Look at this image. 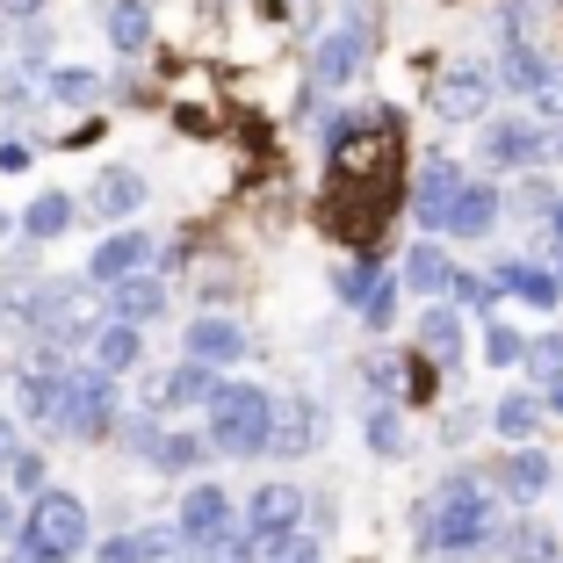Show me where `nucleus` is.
I'll return each mask as SVG.
<instances>
[{
    "label": "nucleus",
    "instance_id": "9d476101",
    "mask_svg": "<svg viewBox=\"0 0 563 563\" xmlns=\"http://www.w3.org/2000/svg\"><path fill=\"white\" fill-rule=\"evenodd\" d=\"M152 267V239L137 232V224H123V232H109L95 246V261H87V282H101V289H117V282H131V275H145Z\"/></svg>",
    "mask_w": 563,
    "mask_h": 563
},
{
    "label": "nucleus",
    "instance_id": "a211bd4d",
    "mask_svg": "<svg viewBox=\"0 0 563 563\" xmlns=\"http://www.w3.org/2000/svg\"><path fill=\"white\" fill-rule=\"evenodd\" d=\"M166 311V282L152 275H131V282H117V289H109V318H131V325H152V318Z\"/></svg>",
    "mask_w": 563,
    "mask_h": 563
},
{
    "label": "nucleus",
    "instance_id": "ddd939ff",
    "mask_svg": "<svg viewBox=\"0 0 563 563\" xmlns=\"http://www.w3.org/2000/svg\"><path fill=\"white\" fill-rule=\"evenodd\" d=\"M87 210H95L101 224H131V217L145 210V174H131V166H101V181L87 188Z\"/></svg>",
    "mask_w": 563,
    "mask_h": 563
},
{
    "label": "nucleus",
    "instance_id": "1a4fd4ad",
    "mask_svg": "<svg viewBox=\"0 0 563 563\" xmlns=\"http://www.w3.org/2000/svg\"><path fill=\"white\" fill-rule=\"evenodd\" d=\"M210 398H217V362H196V354H188L181 368H166V376L145 383V405H152V412H166V405L196 412V405H210Z\"/></svg>",
    "mask_w": 563,
    "mask_h": 563
},
{
    "label": "nucleus",
    "instance_id": "5701e85b",
    "mask_svg": "<svg viewBox=\"0 0 563 563\" xmlns=\"http://www.w3.org/2000/svg\"><path fill=\"white\" fill-rule=\"evenodd\" d=\"M95 362L109 368V376H123V368L145 362V332L131 325V318H109V325L95 332Z\"/></svg>",
    "mask_w": 563,
    "mask_h": 563
},
{
    "label": "nucleus",
    "instance_id": "7c9ffc66",
    "mask_svg": "<svg viewBox=\"0 0 563 563\" xmlns=\"http://www.w3.org/2000/svg\"><path fill=\"white\" fill-rule=\"evenodd\" d=\"M542 412L549 405L542 398H498V433H506V441H534V427H542Z\"/></svg>",
    "mask_w": 563,
    "mask_h": 563
},
{
    "label": "nucleus",
    "instance_id": "e433bc0d",
    "mask_svg": "<svg viewBox=\"0 0 563 563\" xmlns=\"http://www.w3.org/2000/svg\"><path fill=\"white\" fill-rule=\"evenodd\" d=\"M390 311H398V282H376V289H368V303H362L368 332H383V325H390Z\"/></svg>",
    "mask_w": 563,
    "mask_h": 563
},
{
    "label": "nucleus",
    "instance_id": "39448f33",
    "mask_svg": "<svg viewBox=\"0 0 563 563\" xmlns=\"http://www.w3.org/2000/svg\"><path fill=\"white\" fill-rule=\"evenodd\" d=\"M117 427V376L109 368H66V412H58V441H101Z\"/></svg>",
    "mask_w": 563,
    "mask_h": 563
},
{
    "label": "nucleus",
    "instance_id": "ea45409f",
    "mask_svg": "<svg viewBox=\"0 0 563 563\" xmlns=\"http://www.w3.org/2000/svg\"><path fill=\"white\" fill-rule=\"evenodd\" d=\"M22 455H30V448H22V427H15L8 412H0V477H8V470H15Z\"/></svg>",
    "mask_w": 563,
    "mask_h": 563
},
{
    "label": "nucleus",
    "instance_id": "f8f14e48",
    "mask_svg": "<svg viewBox=\"0 0 563 563\" xmlns=\"http://www.w3.org/2000/svg\"><path fill=\"white\" fill-rule=\"evenodd\" d=\"M181 534H188V549H210L217 534H232V492H217V484H188Z\"/></svg>",
    "mask_w": 563,
    "mask_h": 563
},
{
    "label": "nucleus",
    "instance_id": "4be33fe9",
    "mask_svg": "<svg viewBox=\"0 0 563 563\" xmlns=\"http://www.w3.org/2000/svg\"><path fill=\"white\" fill-rule=\"evenodd\" d=\"M549 477H556V470H549L542 448H514V455L498 463V484H506V498H520V506H528V498H542Z\"/></svg>",
    "mask_w": 563,
    "mask_h": 563
},
{
    "label": "nucleus",
    "instance_id": "6ab92c4d",
    "mask_svg": "<svg viewBox=\"0 0 563 563\" xmlns=\"http://www.w3.org/2000/svg\"><path fill=\"white\" fill-rule=\"evenodd\" d=\"M275 455H311L318 448V405L311 398H282L275 405Z\"/></svg>",
    "mask_w": 563,
    "mask_h": 563
},
{
    "label": "nucleus",
    "instance_id": "423d86ee",
    "mask_svg": "<svg viewBox=\"0 0 563 563\" xmlns=\"http://www.w3.org/2000/svg\"><path fill=\"white\" fill-rule=\"evenodd\" d=\"M477 152L492 166H542L549 152H563V137H549L542 123H528V117H506V123H492V131H484Z\"/></svg>",
    "mask_w": 563,
    "mask_h": 563
},
{
    "label": "nucleus",
    "instance_id": "b1692460",
    "mask_svg": "<svg viewBox=\"0 0 563 563\" xmlns=\"http://www.w3.org/2000/svg\"><path fill=\"white\" fill-rule=\"evenodd\" d=\"M210 455H217L210 433H159V455H152V470H166V477H196Z\"/></svg>",
    "mask_w": 563,
    "mask_h": 563
},
{
    "label": "nucleus",
    "instance_id": "f03ea898",
    "mask_svg": "<svg viewBox=\"0 0 563 563\" xmlns=\"http://www.w3.org/2000/svg\"><path fill=\"white\" fill-rule=\"evenodd\" d=\"M210 412V441H217V455H267V441H275V398H267L261 383H217V398L202 405Z\"/></svg>",
    "mask_w": 563,
    "mask_h": 563
},
{
    "label": "nucleus",
    "instance_id": "c03bdc74",
    "mask_svg": "<svg viewBox=\"0 0 563 563\" xmlns=\"http://www.w3.org/2000/svg\"><path fill=\"white\" fill-rule=\"evenodd\" d=\"M36 8H44V0H0V15H22V22H30Z\"/></svg>",
    "mask_w": 563,
    "mask_h": 563
},
{
    "label": "nucleus",
    "instance_id": "37998d69",
    "mask_svg": "<svg viewBox=\"0 0 563 563\" xmlns=\"http://www.w3.org/2000/svg\"><path fill=\"white\" fill-rule=\"evenodd\" d=\"M30 159H36V152L22 145V137H8V145H0V174H22V166H30Z\"/></svg>",
    "mask_w": 563,
    "mask_h": 563
},
{
    "label": "nucleus",
    "instance_id": "72a5a7b5",
    "mask_svg": "<svg viewBox=\"0 0 563 563\" xmlns=\"http://www.w3.org/2000/svg\"><path fill=\"white\" fill-rule=\"evenodd\" d=\"M368 448H376V455H405V419L398 412H368Z\"/></svg>",
    "mask_w": 563,
    "mask_h": 563
},
{
    "label": "nucleus",
    "instance_id": "f3484780",
    "mask_svg": "<svg viewBox=\"0 0 563 563\" xmlns=\"http://www.w3.org/2000/svg\"><path fill=\"white\" fill-rule=\"evenodd\" d=\"M556 80V66H549L534 44H520V36H506V58H498V87L506 95H542V87Z\"/></svg>",
    "mask_w": 563,
    "mask_h": 563
},
{
    "label": "nucleus",
    "instance_id": "a19ab883",
    "mask_svg": "<svg viewBox=\"0 0 563 563\" xmlns=\"http://www.w3.org/2000/svg\"><path fill=\"white\" fill-rule=\"evenodd\" d=\"M8 484H15V492H44V463H36V455H22V463L8 470Z\"/></svg>",
    "mask_w": 563,
    "mask_h": 563
},
{
    "label": "nucleus",
    "instance_id": "4c0bfd02",
    "mask_svg": "<svg viewBox=\"0 0 563 563\" xmlns=\"http://www.w3.org/2000/svg\"><path fill=\"white\" fill-rule=\"evenodd\" d=\"M0 101H8V109H36V101H51V95L30 80V73H8V80H0Z\"/></svg>",
    "mask_w": 563,
    "mask_h": 563
},
{
    "label": "nucleus",
    "instance_id": "7ed1b4c3",
    "mask_svg": "<svg viewBox=\"0 0 563 563\" xmlns=\"http://www.w3.org/2000/svg\"><path fill=\"white\" fill-rule=\"evenodd\" d=\"M492 542V498L477 492V477H455L427 514H419V549H484Z\"/></svg>",
    "mask_w": 563,
    "mask_h": 563
},
{
    "label": "nucleus",
    "instance_id": "a18cd8bd",
    "mask_svg": "<svg viewBox=\"0 0 563 563\" xmlns=\"http://www.w3.org/2000/svg\"><path fill=\"white\" fill-rule=\"evenodd\" d=\"M542 405H549V412H563V376H556V383H542Z\"/></svg>",
    "mask_w": 563,
    "mask_h": 563
},
{
    "label": "nucleus",
    "instance_id": "f257e3e1",
    "mask_svg": "<svg viewBox=\"0 0 563 563\" xmlns=\"http://www.w3.org/2000/svg\"><path fill=\"white\" fill-rule=\"evenodd\" d=\"M95 289H101V282H30L15 318L36 332V340H66V347H80V340H95V332H101Z\"/></svg>",
    "mask_w": 563,
    "mask_h": 563
},
{
    "label": "nucleus",
    "instance_id": "79ce46f5",
    "mask_svg": "<svg viewBox=\"0 0 563 563\" xmlns=\"http://www.w3.org/2000/svg\"><path fill=\"white\" fill-rule=\"evenodd\" d=\"M520 210H528V217H549V210H556V196H549L542 181H528V188H520Z\"/></svg>",
    "mask_w": 563,
    "mask_h": 563
},
{
    "label": "nucleus",
    "instance_id": "a878e982",
    "mask_svg": "<svg viewBox=\"0 0 563 563\" xmlns=\"http://www.w3.org/2000/svg\"><path fill=\"white\" fill-rule=\"evenodd\" d=\"M44 95L58 101V109H87V101H101V73L95 66H51Z\"/></svg>",
    "mask_w": 563,
    "mask_h": 563
},
{
    "label": "nucleus",
    "instance_id": "4468645a",
    "mask_svg": "<svg viewBox=\"0 0 563 563\" xmlns=\"http://www.w3.org/2000/svg\"><path fill=\"white\" fill-rule=\"evenodd\" d=\"M15 405H22V412H30L44 433H58V412H66V368H51V362L22 368V376H15Z\"/></svg>",
    "mask_w": 563,
    "mask_h": 563
},
{
    "label": "nucleus",
    "instance_id": "09e8293b",
    "mask_svg": "<svg viewBox=\"0 0 563 563\" xmlns=\"http://www.w3.org/2000/svg\"><path fill=\"white\" fill-rule=\"evenodd\" d=\"M0 239H8V217H0Z\"/></svg>",
    "mask_w": 563,
    "mask_h": 563
},
{
    "label": "nucleus",
    "instance_id": "f704fd0d",
    "mask_svg": "<svg viewBox=\"0 0 563 563\" xmlns=\"http://www.w3.org/2000/svg\"><path fill=\"white\" fill-rule=\"evenodd\" d=\"M253 549H261V534H217L210 549H202V563H253Z\"/></svg>",
    "mask_w": 563,
    "mask_h": 563
},
{
    "label": "nucleus",
    "instance_id": "c9c22d12",
    "mask_svg": "<svg viewBox=\"0 0 563 563\" xmlns=\"http://www.w3.org/2000/svg\"><path fill=\"white\" fill-rule=\"evenodd\" d=\"M484 354H492L498 368H514V362H528V340H520L514 325H492V332H484Z\"/></svg>",
    "mask_w": 563,
    "mask_h": 563
},
{
    "label": "nucleus",
    "instance_id": "58836bf2",
    "mask_svg": "<svg viewBox=\"0 0 563 563\" xmlns=\"http://www.w3.org/2000/svg\"><path fill=\"white\" fill-rule=\"evenodd\" d=\"M123 448H131V455H159V427H152V419H123Z\"/></svg>",
    "mask_w": 563,
    "mask_h": 563
},
{
    "label": "nucleus",
    "instance_id": "6e6552de",
    "mask_svg": "<svg viewBox=\"0 0 563 563\" xmlns=\"http://www.w3.org/2000/svg\"><path fill=\"white\" fill-rule=\"evenodd\" d=\"M492 87H498V73H484V66H448L441 87H433V109H441L448 123H477L484 109H492Z\"/></svg>",
    "mask_w": 563,
    "mask_h": 563
},
{
    "label": "nucleus",
    "instance_id": "8fccbe9b",
    "mask_svg": "<svg viewBox=\"0 0 563 563\" xmlns=\"http://www.w3.org/2000/svg\"><path fill=\"white\" fill-rule=\"evenodd\" d=\"M556 282H563V261H556Z\"/></svg>",
    "mask_w": 563,
    "mask_h": 563
},
{
    "label": "nucleus",
    "instance_id": "dca6fc26",
    "mask_svg": "<svg viewBox=\"0 0 563 563\" xmlns=\"http://www.w3.org/2000/svg\"><path fill=\"white\" fill-rule=\"evenodd\" d=\"M181 347L196 354V362H246V325H232V318H196V325H181Z\"/></svg>",
    "mask_w": 563,
    "mask_h": 563
},
{
    "label": "nucleus",
    "instance_id": "aec40b11",
    "mask_svg": "<svg viewBox=\"0 0 563 563\" xmlns=\"http://www.w3.org/2000/svg\"><path fill=\"white\" fill-rule=\"evenodd\" d=\"M498 275V289H506V297H520V303H534V311H549V303L563 297V282L549 275V267H534V261H498L492 267Z\"/></svg>",
    "mask_w": 563,
    "mask_h": 563
},
{
    "label": "nucleus",
    "instance_id": "473e14b6",
    "mask_svg": "<svg viewBox=\"0 0 563 563\" xmlns=\"http://www.w3.org/2000/svg\"><path fill=\"white\" fill-rule=\"evenodd\" d=\"M528 376L534 383H556L563 376V332H542V340L528 347Z\"/></svg>",
    "mask_w": 563,
    "mask_h": 563
},
{
    "label": "nucleus",
    "instance_id": "bb28decb",
    "mask_svg": "<svg viewBox=\"0 0 563 563\" xmlns=\"http://www.w3.org/2000/svg\"><path fill=\"white\" fill-rule=\"evenodd\" d=\"M73 217H80V210H73V196H58V188H51V196H36L30 210H22V239H30V246H44V239L66 232Z\"/></svg>",
    "mask_w": 563,
    "mask_h": 563
},
{
    "label": "nucleus",
    "instance_id": "9b49d317",
    "mask_svg": "<svg viewBox=\"0 0 563 563\" xmlns=\"http://www.w3.org/2000/svg\"><path fill=\"white\" fill-rule=\"evenodd\" d=\"M455 196H463V166L448 159V152H433V159L419 166L412 217H419V224H441V232H448V210H455Z\"/></svg>",
    "mask_w": 563,
    "mask_h": 563
},
{
    "label": "nucleus",
    "instance_id": "2f4dec72",
    "mask_svg": "<svg viewBox=\"0 0 563 563\" xmlns=\"http://www.w3.org/2000/svg\"><path fill=\"white\" fill-rule=\"evenodd\" d=\"M376 282H383V267H376V261L362 253V261H347L340 275H332V289H340L347 303H368V289H376Z\"/></svg>",
    "mask_w": 563,
    "mask_h": 563
},
{
    "label": "nucleus",
    "instance_id": "412c9836",
    "mask_svg": "<svg viewBox=\"0 0 563 563\" xmlns=\"http://www.w3.org/2000/svg\"><path fill=\"white\" fill-rule=\"evenodd\" d=\"M498 224V188L492 181H463V196H455V210H448V232L455 239H484Z\"/></svg>",
    "mask_w": 563,
    "mask_h": 563
},
{
    "label": "nucleus",
    "instance_id": "49530a36",
    "mask_svg": "<svg viewBox=\"0 0 563 563\" xmlns=\"http://www.w3.org/2000/svg\"><path fill=\"white\" fill-rule=\"evenodd\" d=\"M0 534H22V528H15V506H8V498H0Z\"/></svg>",
    "mask_w": 563,
    "mask_h": 563
},
{
    "label": "nucleus",
    "instance_id": "393cba45",
    "mask_svg": "<svg viewBox=\"0 0 563 563\" xmlns=\"http://www.w3.org/2000/svg\"><path fill=\"white\" fill-rule=\"evenodd\" d=\"M109 44H117L123 58L152 51V8L145 0H109Z\"/></svg>",
    "mask_w": 563,
    "mask_h": 563
},
{
    "label": "nucleus",
    "instance_id": "de8ad7c7",
    "mask_svg": "<svg viewBox=\"0 0 563 563\" xmlns=\"http://www.w3.org/2000/svg\"><path fill=\"white\" fill-rule=\"evenodd\" d=\"M549 239H556V246H563V202H556V210H549Z\"/></svg>",
    "mask_w": 563,
    "mask_h": 563
},
{
    "label": "nucleus",
    "instance_id": "c85d7f7f",
    "mask_svg": "<svg viewBox=\"0 0 563 563\" xmlns=\"http://www.w3.org/2000/svg\"><path fill=\"white\" fill-rule=\"evenodd\" d=\"M419 347H427L433 362H455V354H463V318H455V311H441V303H433V311L419 318Z\"/></svg>",
    "mask_w": 563,
    "mask_h": 563
},
{
    "label": "nucleus",
    "instance_id": "c756f323",
    "mask_svg": "<svg viewBox=\"0 0 563 563\" xmlns=\"http://www.w3.org/2000/svg\"><path fill=\"white\" fill-rule=\"evenodd\" d=\"M498 549L514 563H556V534L542 528V520H520V528H506L498 534Z\"/></svg>",
    "mask_w": 563,
    "mask_h": 563
},
{
    "label": "nucleus",
    "instance_id": "2eb2a0df",
    "mask_svg": "<svg viewBox=\"0 0 563 563\" xmlns=\"http://www.w3.org/2000/svg\"><path fill=\"white\" fill-rule=\"evenodd\" d=\"M297 520H303V492L297 484H261V492L246 498V528L261 534V549L275 542V534H289Z\"/></svg>",
    "mask_w": 563,
    "mask_h": 563
},
{
    "label": "nucleus",
    "instance_id": "0eeeda50",
    "mask_svg": "<svg viewBox=\"0 0 563 563\" xmlns=\"http://www.w3.org/2000/svg\"><path fill=\"white\" fill-rule=\"evenodd\" d=\"M362 58H368V22H340V30L318 36L311 80H318V87H347L354 73H362Z\"/></svg>",
    "mask_w": 563,
    "mask_h": 563
},
{
    "label": "nucleus",
    "instance_id": "cd10ccee",
    "mask_svg": "<svg viewBox=\"0 0 563 563\" xmlns=\"http://www.w3.org/2000/svg\"><path fill=\"white\" fill-rule=\"evenodd\" d=\"M405 289H419V297H441V289H455V267H448L441 246H412L405 253Z\"/></svg>",
    "mask_w": 563,
    "mask_h": 563
},
{
    "label": "nucleus",
    "instance_id": "20e7f679",
    "mask_svg": "<svg viewBox=\"0 0 563 563\" xmlns=\"http://www.w3.org/2000/svg\"><path fill=\"white\" fill-rule=\"evenodd\" d=\"M22 549H30L36 563L87 556V506L73 492H58V484H44V492L30 498V514H22Z\"/></svg>",
    "mask_w": 563,
    "mask_h": 563
}]
</instances>
